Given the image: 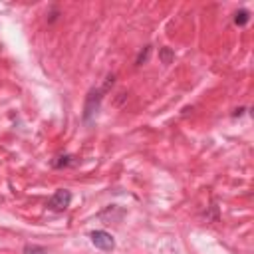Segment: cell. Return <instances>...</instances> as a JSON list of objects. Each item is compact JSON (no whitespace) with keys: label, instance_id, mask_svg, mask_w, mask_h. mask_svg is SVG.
<instances>
[{"label":"cell","instance_id":"7","mask_svg":"<svg viewBox=\"0 0 254 254\" xmlns=\"http://www.w3.org/2000/svg\"><path fill=\"white\" fill-rule=\"evenodd\" d=\"M149 54H151V46H145L139 54H137V60H135V65H143L147 60H149Z\"/></svg>","mask_w":254,"mask_h":254},{"label":"cell","instance_id":"2","mask_svg":"<svg viewBox=\"0 0 254 254\" xmlns=\"http://www.w3.org/2000/svg\"><path fill=\"white\" fill-rule=\"evenodd\" d=\"M69 202H71V192L67 189H58L52 194V198L48 200V208L56 210V212H62V210H65L69 206Z\"/></svg>","mask_w":254,"mask_h":254},{"label":"cell","instance_id":"6","mask_svg":"<svg viewBox=\"0 0 254 254\" xmlns=\"http://www.w3.org/2000/svg\"><path fill=\"white\" fill-rule=\"evenodd\" d=\"M22 252L24 254H48L46 246H40V244H26Z\"/></svg>","mask_w":254,"mask_h":254},{"label":"cell","instance_id":"1","mask_svg":"<svg viewBox=\"0 0 254 254\" xmlns=\"http://www.w3.org/2000/svg\"><path fill=\"white\" fill-rule=\"evenodd\" d=\"M103 89H91L87 93V99H85V107H83V119L85 121H91V117L99 111V105H101V95Z\"/></svg>","mask_w":254,"mask_h":254},{"label":"cell","instance_id":"4","mask_svg":"<svg viewBox=\"0 0 254 254\" xmlns=\"http://www.w3.org/2000/svg\"><path fill=\"white\" fill-rule=\"evenodd\" d=\"M77 161L71 157V155H60V157H56L54 161H52V167H56V169H62V167H69V165H75Z\"/></svg>","mask_w":254,"mask_h":254},{"label":"cell","instance_id":"5","mask_svg":"<svg viewBox=\"0 0 254 254\" xmlns=\"http://www.w3.org/2000/svg\"><path fill=\"white\" fill-rule=\"evenodd\" d=\"M248 20H250V12H248L246 8H242V10H238V12L234 14V24H236V26H246Z\"/></svg>","mask_w":254,"mask_h":254},{"label":"cell","instance_id":"3","mask_svg":"<svg viewBox=\"0 0 254 254\" xmlns=\"http://www.w3.org/2000/svg\"><path fill=\"white\" fill-rule=\"evenodd\" d=\"M89 238H91V244L95 248H99V250H113V246H115L113 236L109 232H105V230H93L89 234Z\"/></svg>","mask_w":254,"mask_h":254},{"label":"cell","instance_id":"8","mask_svg":"<svg viewBox=\"0 0 254 254\" xmlns=\"http://www.w3.org/2000/svg\"><path fill=\"white\" fill-rule=\"evenodd\" d=\"M159 56H161V62L167 65V64H171L173 62V58H175V54L171 52V48H161L159 50Z\"/></svg>","mask_w":254,"mask_h":254}]
</instances>
